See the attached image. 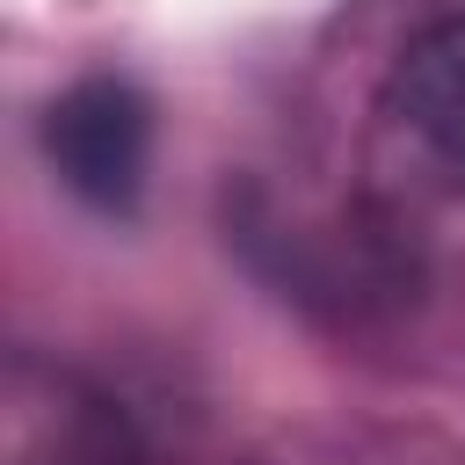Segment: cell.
<instances>
[{"label": "cell", "instance_id": "3957f363", "mask_svg": "<svg viewBox=\"0 0 465 465\" xmlns=\"http://www.w3.org/2000/svg\"><path fill=\"white\" fill-rule=\"evenodd\" d=\"M392 109H400V124L421 138V153L443 160V167L465 182V15L421 29V36L400 51Z\"/></svg>", "mask_w": 465, "mask_h": 465}, {"label": "cell", "instance_id": "7a4b0ae2", "mask_svg": "<svg viewBox=\"0 0 465 465\" xmlns=\"http://www.w3.org/2000/svg\"><path fill=\"white\" fill-rule=\"evenodd\" d=\"M44 153L58 182L94 203V211H131L145 189V153H153V109L131 80H73L44 109Z\"/></svg>", "mask_w": 465, "mask_h": 465}, {"label": "cell", "instance_id": "6da1fadb", "mask_svg": "<svg viewBox=\"0 0 465 465\" xmlns=\"http://www.w3.org/2000/svg\"><path fill=\"white\" fill-rule=\"evenodd\" d=\"M0 465H138V429L80 371L15 356L0 392Z\"/></svg>", "mask_w": 465, "mask_h": 465}]
</instances>
